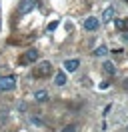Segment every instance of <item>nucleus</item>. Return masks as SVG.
<instances>
[{"instance_id": "obj_1", "label": "nucleus", "mask_w": 128, "mask_h": 132, "mask_svg": "<svg viewBox=\"0 0 128 132\" xmlns=\"http://www.w3.org/2000/svg\"><path fill=\"white\" fill-rule=\"evenodd\" d=\"M50 74H52V64H50L48 60L40 62L38 66H34V72H32L34 78H46V76H50Z\"/></svg>"}, {"instance_id": "obj_2", "label": "nucleus", "mask_w": 128, "mask_h": 132, "mask_svg": "<svg viewBox=\"0 0 128 132\" xmlns=\"http://www.w3.org/2000/svg\"><path fill=\"white\" fill-rule=\"evenodd\" d=\"M38 60V50H34V48H30V50H26L22 56L18 58V64L20 66H26V64H34Z\"/></svg>"}, {"instance_id": "obj_3", "label": "nucleus", "mask_w": 128, "mask_h": 132, "mask_svg": "<svg viewBox=\"0 0 128 132\" xmlns=\"http://www.w3.org/2000/svg\"><path fill=\"white\" fill-rule=\"evenodd\" d=\"M16 88V76H0V92H10Z\"/></svg>"}, {"instance_id": "obj_4", "label": "nucleus", "mask_w": 128, "mask_h": 132, "mask_svg": "<svg viewBox=\"0 0 128 132\" xmlns=\"http://www.w3.org/2000/svg\"><path fill=\"white\" fill-rule=\"evenodd\" d=\"M84 30H88V32H92V30H98V26H100V20L96 16H88L86 20H84Z\"/></svg>"}, {"instance_id": "obj_5", "label": "nucleus", "mask_w": 128, "mask_h": 132, "mask_svg": "<svg viewBox=\"0 0 128 132\" xmlns=\"http://www.w3.org/2000/svg\"><path fill=\"white\" fill-rule=\"evenodd\" d=\"M34 6H36V2H34V0H22V2H20V6H18V14H28V12L34 10Z\"/></svg>"}, {"instance_id": "obj_6", "label": "nucleus", "mask_w": 128, "mask_h": 132, "mask_svg": "<svg viewBox=\"0 0 128 132\" xmlns=\"http://www.w3.org/2000/svg\"><path fill=\"white\" fill-rule=\"evenodd\" d=\"M80 66L78 58H70V60H64V72H76Z\"/></svg>"}, {"instance_id": "obj_7", "label": "nucleus", "mask_w": 128, "mask_h": 132, "mask_svg": "<svg viewBox=\"0 0 128 132\" xmlns=\"http://www.w3.org/2000/svg\"><path fill=\"white\" fill-rule=\"evenodd\" d=\"M66 82H68L66 72H56V76H54V84H56V86H64Z\"/></svg>"}, {"instance_id": "obj_8", "label": "nucleus", "mask_w": 128, "mask_h": 132, "mask_svg": "<svg viewBox=\"0 0 128 132\" xmlns=\"http://www.w3.org/2000/svg\"><path fill=\"white\" fill-rule=\"evenodd\" d=\"M34 100H36V102H46L48 100V92L46 90H36L34 92Z\"/></svg>"}, {"instance_id": "obj_9", "label": "nucleus", "mask_w": 128, "mask_h": 132, "mask_svg": "<svg viewBox=\"0 0 128 132\" xmlns=\"http://www.w3.org/2000/svg\"><path fill=\"white\" fill-rule=\"evenodd\" d=\"M116 28L118 30H128V18H116Z\"/></svg>"}, {"instance_id": "obj_10", "label": "nucleus", "mask_w": 128, "mask_h": 132, "mask_svg": "<svg viewBox=\"0 0 128 132\" xmlns=\"http://www.w3.org/2000/svg\"><path fill=\"white\" fill-rule=\"evenodd\" d=\"M114 14H116V12H114V8H112V6H108V8L102 12V18L106 20V22H110L112 18H114Z\"/></svg>"}, {"instance_id": "obj_11", "label": "nucleus", "mask_w": 128, "mask_h": 132, "mask_svg": "<svg viewBox=\"0 0 128 132\" xmlns=\"http://www.w3.org/2000/svg\"><path fill=\"white\" fill-rule=\"evenodd\" d=\"M102 70L106 72V74H114V72H116V68H114V64H112V62H104Z\"/></svg>"}, {"instance_id": "obj_12", "label": "nucleus", "mask_w": 128, "mask_h": 132, "mask_svg": "<svg viewBox=\"0 0 128 132\" xmlns=\"http://www.w3.org/2000/svg\"><path fill=\"white\" fill-rule=\"evenodd\" d=\"M106 54H108V48H106V46H102V44L94 50V56H100V58H102V56H106Z\"/></svg>"}, {"instance_id": "obj_13", "label": "nucleus", "mask_w": 128, "mask_h": 132, "mask_svg": "<svg viewBox=\"0 0 128 132\" xmlns=\"http://www.w3.org/2000/svg\"><path fill=\"white\" fill-rule=\"evenodd\" d=\"M8 120V112L6 110H0V124H4Z\"/></svg>"}, {"instance_id": "obj_14", "label": "nucleus", "mask_w": 128, "mask_h": 132, "mask_svg": "<svg viewBox=\"0 0 128 132\" xmlns=\"http://www.w3.org/2000/svg\"><path fill=\"white\" fill-rule=\"evenodd\" d=\"M62 132H78V128H76L74 124H68V126H66V128H64Z\"/></svg>"}, {"instance_id": "obj_15", "label": "nucleus", "mask_w": 128, "mask_h": 132, "mask_svg": "<svg viewBox=\"0 0 128 132\" xmlns=\"http://www.w3.org/2000/svg\"><path fill=\"white\" fill-rule=\"evenodd\" d=\"M56 26H58V22H50V24H48V32H52V30H56Z\"/></svg>"}, {"instance_id": "obj_16", "label": "nucleus", "mask_w": 128, "mask_h": 132, "mask_svg": "<svg viewBox=\"0 0 128 132\" xmlns=\"http://www.w3.org/2000/svg\"><path fill=\"white\" fill-rule=\"evenodd\" d=\"M126 42H128V34H126Z\"/></svg>"}, {"instance_id": "obj_17", "label": "nucleus", "mask_w": 128, "mask_h": 132, "mask_svg": "<svg viewBox=\"0 0 128 132\" xmlns=\"http://www.w3.org/2000/svg\"><path fill=\"white\" fill-rule=\"evenodd\" d=\"M124 2H128V0H124Z\"/></svg>"}]
</instances>
